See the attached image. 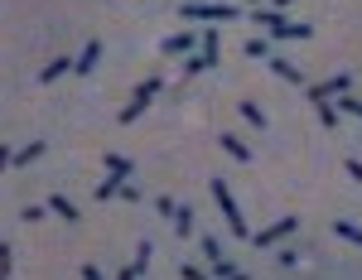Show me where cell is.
I'll list each match as a JSON object with an SVG mask.
<instances>
[{
    "instance_id": "cell-1",
    "label": "cell",
    "mask_w": 362,
    "mask_h": 280,
    "mask_svg": "<svg viewBox=\"0 0 362 280\" xmlns=\"http://www.w3.org/2000/svg\"><path fill=\"white\" fill-rule=\"evenodd\" d=\"M247 15H252L271 39H314V24H290L280 10H247Z\"/></svg>"
},
{
    "instance_id": "cell-2",
    "label": "cell",
    "mask_w": 362,
    "mask_h": 280,
    "mask_svg": "<svg viewBox=\"0 0 362 280\" xmlns=\"http://www.w3.org/2000/svg\"><path fill=\"white\" fill-rule=\"evenodd\" d=\"M183 19H203V24H227L242 15V5H227V0H183L179 10Z\"/></svg>"
},
{
    "instance_id": "cell-3",
    "label": "cell",
    "mask_w": 362,
    "mask_h": 280,
    "mask_svg": "<svg viewBox=\"0 0 362 280\" xmlns=\"http://www.w3.org/2000/svg\"><path fill=\"white\" fill-rule=\"evenodd\" d=\"M213 198H217V208H222V217H227V232L242 237V242H252V222L242 217V208H237V198H232L227 179H213Z\"/></svg>"
},
{
    "instance_id": "cell-4",
    "label": "cell",
    "mask_w": 362,
    "mask_h": 280,
    "mask_svg": "<svg viewBox=\"0 0 362 280\" xmlns=\"http://www.w3.org/2000/svg\"><path fill=\"white\" fill-rule=\"evenodd\" d=\"M160 92H165V78H145V83L135 88V97L121 106V126H131V121H135V116H140V111H145V106H150Z\"/></svg>"
},
{
    "instance_id": "cell-5",
    "label": "cell",
    "mask_w": 362,
    "mask_h": 280,
    "mask_svg": "<svg viewBox=\"0 0 362 280\" xmlns=\"http://www.w3.org/2000/svg\"><path fill=\"white\" fill-rule=\"evenodd\" d=\"M309 88V101H334V97L353 92V73H334V78H324V83H304Z\"/></svg>"
},
{
    "instance_id": "cell-6",
    "label": "cell",
    "mask_w": 362,
    "mask_h": 280,
    "mask_svg": "<svg viewBox=\"0 0 362 280\" xmlns=\"http://www.w3.org/2000/svg\"><path fill=\"white\" fill-rule=\"evenodd\" d=\"M295 227H299V217H280V222H271V227L252 232V242H256V247H275V242H280V237H290Z\"/></svg>"
},
{
    "instance_id": "cell-7",
    "label": "cell",
    "mask_w": 362,
    "mask_h": 280,
    "mask_svg": "<svg viewBox=\"0 0 362 280\" xmlns=\"http://www.w3.org/2000/svg\"><path fill=\"white\" fill-rule=\"evenodd\" d=\"M266 68H271L280 83H290V88H304V73H299V63H290V58L271 53V58H266Z\"/></svg>"
},
{
    "instance_id": "cell-8",
    "label": "cell",
    "mask_w": 362,
    "mask_h": 280,
    "mask_svg": "<svg viewBox=\"0 0 362 280\" xmlns=\"http://www.w3.org/2000/svg\"><path fill=\"white\" fill-rule=\"evenodd\" d=\"M101 170H106L111 179H131V174H135V160H131V155H116V150H111V155H101Z\"/></svg>"
},
{
    "instance_id": "cell-9",
    "label": "cell",
    "mask_w": 362,
    "mask_h": 280,
    "mask_svg": "<svg viewBox=\"0 0 362 280\" xmlns=\"http://www.w3.org/2000/svg\"><path fill=\"white\" fill-rule=\"evenodd\" d=\"M97 58H101V39H88V49L73 58V73H83V78H88L92 68H97Z\"/></svg>"
},
{
    "instance_id": "cell-10",
    "label": "cell",
    "mask_w": 362,
    "mask_h": 280,
    "mask_svg": "<svg viewBox=\"0 0 362 280\" xmlns=\"http://www.w3.org/2000/svg\"><path fill=\"white\" fill-rule=\"evenodd\" d=\"M193 44H198L193 34H170V39L160 44V53H165V58H179V53H193Z\"/></svg>"
},
{
    "instance_id": "cell-11",
    "label": "cell",
    "mask_w": 362,
    "mask_h": 280,
    "mask_svg": "<svg viewBox=\"0 0 362 280\" xmlns=\"http://www.w3.org/2000/svg\"><path fill=\"white\" fill-rule=\"evenodd\" d=\"M193 58H198V63H203V68H213V63H217V29H213V24H208V29H203V49H198V53H193Z\"/></svg>"
},
{
    "instance_id": "cell-12",
    "label": "cell",
    "mask_w": 362,
    "mask_h": 280,
    "mask_svg": "<svg viewBox=\"0 0 362 280\" xmlns=\"http://www.w3.org/2000/svg\"><path fill=\"white\" fill-rule=\"evenodd\" d=\"M63 73H73V58H49V63H44V73H39V83L49 88V83H58Z\"/></svg>"
},
{
    "instance_id": "cell-13",
    "label": "cell",
    "mask_w": 362,
    "mask_h": 280,
    "mask_svg": "<svg viewBox=\"0 0 362 280\" xmlns=\"http://www.w3.org/2000/svg\"><path fill=\"white\" fill-rule=\"evenodd\" d=\"M44 150H49V140H29V145H19V150L10 155V165H34Z\"/></svg>"
},
{
    "instance_id": "cell-14",
    "label": "cell",
    "mask_w": 362,
    "mask_h": 280,
    "mask_svg": "<svg viewBox=\"0 0 362 280\" xmlns=\"http://www.w3.org/2000/svg\"><path fill=\"white\" fill-rule=\"evenodd\" d=\"M193 217H198V213H193L188 203L174 208V232H179V237H193V232H198V222H193Z\"/></svg>"
},
{
    "instance_id": "cell-15",
    "label": "cell",
    "mask_w": 362,
    "mask_h": 280,
    "mask_svg": "<svg viewBox=\"0 0 362 280\" xmlns=\"http://www.w3.org/2000/svg\"><path fill=\"white\" fill-rule=\"evenodd\" d=\"M217 140H222V150H227V155H232V160H242V165H247V160H252V145H247V140H242V135H217Z\"/></svg>"
},
{
    "instance_id": "cell-16",
    "label": "cell",
    "mask_w": 362,
    "mask_h": 280,
    "mask_svg": "<svg viewBox=\"0 0 362 280\" xmlns=\"http://www.w3.org/2000/svg\"><path fill=\"white\" fill-rule=\"evenodd\" d=\"M44 213H58L63 222H78V208H73L63 193H49V208H44Z\"/></svg>"
},
{
    "instance_id": "cell-17",
    "label": "cell",
    "mask_w": 362,
    "mask_h": 280,
    "mask_svg": "<svg viewBox=\"0 0 362 280\" xmlns=\"http://www.w3.org/2000/svg\"><path fill=\"white\" fill-rule=\"evenodd\" d=\"M237 111H242V121H247V126H256V131H266V111H261L256 101H237Z\"/></svg>"
},
{
    "instance_id": "cell-18",
    "label": "cell",
    "mask_w": 362,
    "mask_h": 280,
    "mask_svg": "<svg viewBox=\"0 0 362 280\" xmlns=\"http://www.w3.org/2000/svg\"><path fill=\"white\" fill-rule=\"evenodd\" d=\"M213 280H252V276H247V271H237L227 256H217V261H213Z\"/></svg>"
},
{
    "instance_id": "cell-19",
    "label": "cell",
    "mask_w": 362,
    "mask_h": 280,
    "mask_svg": "<svg viewBox=\"0 0 362 280\" xmlns=\"http://www.w3.org/2000/svg\"><path fill=\"white\" fill-rule=\"evenodd\" d=\"M150 256H155V247H150V242H135V256H131V271L140 276V271L150 266Z\"/></svg>"
},
{
    "instance_id": "cell-20",
    "label": "cell",
    "mask_w": 362,
    "mask_h": 280,
    "mask_svg": "<svg viewBox=\"0 0 362 280\" xmlns=\"http://www.w3.org/2000/svg\"><path fill=\"white\" fill-rule=\"evenodd\" d=\"M334 232H338L343 242H358V247H362V227H358V222H348V217H338V222H334Z\"/></svg>"
},
{
    "instance_id": "cell-21",
    "label": "cell",
    "mask_w": 362,
    "mask_h": 280,
    "mask_svg": "<svg viewBox=\"0 0 362 280\" xmlns=\"http://www.w3.org/2000/svg\"><path fill=\"white\" fill-rule=\"evenodd\" d=\"M242 53H247V58H271V44H266V39H247Z\"/></svg>"
},
{
    "instance_id": "cell-22",
    "label": "cell",
    "mask_w": 362,
    "mask_h": 280,
    "mask_svg": "<svg viewBox=\"0 0 362 280\" xmlns=\"http://www.w3.org/2000/svg\"><path fill=\"white\" fill-rule=\"evenodd\" d=\"M334 106H338V111H348V116H362V101L353 92H343V97H334Z\"/></svg>"
},
{
    "instance_id": "cell-23",
    "label": "cell",
    "mask_w": 362,
    "mask_h": 280,
    "mask_svg": "<svg viewBox=\"0 0 362 280\" xmlns=\"http://www.w3.org/2000/svg\"><path fill=\"white\" fill-rule=\"evenodd\" d=\"M314 111H319L324 126H338V106H334V101H314Z\"/></svg>"
},
{
    "instance_id": "cell-24",
    "label": "cell",
    "mask_w": 362,
    "mask_h": 280,
    "mask_svg": "<svg viewBox=\"0 0 362 280\" xmlns=\"http://www.w3.org/2000/svg\"><path fill=\"white\" fill-rule=\"evenodd\" d=\"M203 256H208V261H217V256H222V242H217L213 232H203Z\"/></svg>"
},
{
    "instance_id": "cell-25",
    "label": "cell",
    "mask_w": 362,
    "mask_h": 280,
    "mask_svg": "<svg viewBox=\"0 0 362 280\" xmlns=\"http://www.w3.org/2000/svg\"><path fill=\"white\" fill-rule=\"evenodd\" d=\"M121 184H126V179H101V184H97V198H116Z\"/></svg>"
},
{
    "instance_id": "cell-26",
    "label": "cell",
    "mask_w": 362,
    "mask_h": 280,
    "mask_svg": "<svg viewBox=\"0 0 362 280\" xmlns=\"http://www.w3.org/2000/svg\"><path fill=\"white\" fill-rule=\"evenodd\" d=\"M10 266H15V252H10V242H0V276H10Z\"/></svg>"
},
{
    "instance_id": "cell-27",
    "label": "cell",
    "mask_w": 362,
    "mask_h": 280,
    "mask_svg": "<svg viewBox=\"0 0 362 280\" xmlns=\"http://www.w3.org/2000/svg\"><path fill=\"white\" fill-rule=\"evenodd\" d=\"M343 170H348V179H358V184H362V160H358V155H348Z\"/></svg>"
},
{
    "instance_id": "cell-28",
    "label": "cell",
    "mask_w": 362,
    "mask_h": 280,
    "mask_svg": "<svg viewBox=\"0 0 362 280\" xmlns=\"http://www.w3.org/2000/svg\"><path fill=\"white\" fill-rule=\"evenodd\" d=\"M155 208H160V217H174V208H179V203H174L170 193H160V203H155Z\"/></svg>"
},
{
    "instance_id": "cell-29",
    "label": "cell",
    "mask_w": 362,
    "mask_h": 280,
    "mask_svg": "<svg viewBox=\"0 0 362 280\" xmlns=\"http://www.w3.org/2000/svg\"><path fill=\"white\" fill-rule=\"evenodd\" d=\"M19 217H24V222H44V208H39V203H29V208H24Z\"/></svg>"
},
{
    "instance_id": "cell-30",
    "label": "cell",
    "mask_w": 362,
    "mask_h": 280,
    "mask_svg": "<svg viewBox=\"0 0 362 280\" xmlns=\"http://www.w3.org/2000/svg\"><path fill=\"white\" fill-rule=\"evenodd\" d=\"M275 261H280V266H299L304 256H299V252H285V247H280V256H275Z\"/></svg>"
},
{
    "instance_id": "cell-31",
    "label": "cell",
    "mask_w": 362,
    "mask_h": 280,
    "mask_svg": "<svg viewBox=\"0 0 362 280\" xmlns=\"http://www.w3.org/2000/svg\"><path fill=\"white\" fill-rule=\"evenodd\" d=\"M116 198H126V203H135V198H140V188H135V184H121V188H116Z\"/></svg>"
},
{
    "instance_id": "cell-32",
    "label": "cell",
    "mask_w": 362,
    "mask_h": 280,
    "mask_svg": "<svg viewBox=\"0 0 362 280\" xmlns=\"http://www.w3.org/2000/svg\"><path fill=\"white\" fill-rule=\"evenodd\" d=\"M10 155H15V150H10V140H0V174H5V165H10Z\"/></svg>"
},
{
    "instance_id": "cell-33",
    "label": "cell",
    "mask_w": 362,
    "mask_h": 280,
    "mask_svg": "<svg viewBox=\"0 0 362 280\" xmlns=\"http://www.w3.org/2000/svg\"><path fill=\"white\" fill-rule=\"evenodd\" d=\"M179 276H183V280H213V276H203V271H198V266H183Z\"/></svg>"
},
{
    "instance_id": "cell-34",
    "label": "cell",
    "mask_w": 362,
    "mask_h": 280,
    "mask_svg": "<svg viewBox=\"0 0 362 280\" xmlns=\"http://www.w3.org/2000/svg\"><path fill=\"white\" fill-rule=\"evenodd\" d=\"M83 280H101V271L97 266H83Z\"/></svg>"
},
{
    "instance_id": "cell-35",
    "label": "cell",
    "mask_w": 362,
    "mask_h": 280,
    "mask_svg": "<svg viewBox=\"0 0 362 280\" xmlns=\"http://www.w3.org/2000/svg\"><path fill=\"white\" fill-rule=\"evenodd\" d=\"M116 280H135V271H131V266H126V271H121V276H116Z\"/></svg>"
},
{
    "instance_id": "cell-36",
    "label": "cell",
    "mask_w": 362,
    "mask_h": 280,
    "mask_svg": "<svg viewBox=\"0 0 362 280\" xmlns=\"http://www.w3.org/2000/svg\"><path fill=\"white\" fill-rule=\"evenodd\" d=\"M285 5H295V0H275V10H285Z\"/></svg>"
},
{
    "instance_id": "cell-37",
    "label": "cell",
    "mask_w": 362,
    "mask_h": 280,
    "mask_svg": "<svg viewBox=\"0 0 362 280\" xmlns=\"http://www.w3.org/2000/svg\"><path fill=\"white\" fill-rule=\"evenodd\" d=\"M247 5H252V10H256V0H247Z\"/></svg>"
},
{
    "instance_id": "cell-38",
    "label": "cell",
    "mask_w": 362,
    "mask_h": 280,
    "mask_svg": "<svg viewBox=\"0 0 362 280\" xmlns=\"http://www.w3.org/2000/svg\"><path fill=\"white\" fill-rule=\"evenodd\" d=\"M0 280H5V276H0Z\"/></svg>"
}]
</instances>
